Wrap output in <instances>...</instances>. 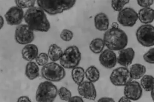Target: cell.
<instances>
[{
    "label": "cell",
    "mask_w": 154,
    "mask_h": 102,
    "mask_svg": "<svg viewBox=\"0 0 154 102\" xmlns=\"http://www.w3.org/2000/svg\"><path fill=\"white\" fill-rule=\"evenodd\" d=\"M24 20L33 31L47 32L50 29V23L45 12L39 7L28 9L25 13Z\"/></svg>",
    "instance_id": "obj_1"
},
{
    "label": "cell",
    "mask_w": 154,
    "mask_h": 102,
    "mask_svg": "<svg viewBox=\"0 0 154 102\" xmlns=\"http://www.w3.org/2000/svg\"><path fill=\"white\" fill-rule=\"evenodd\" d=\"M103 40L108 49L119 51L125 48L128 43V37L123 30L120 28H111L104 34Z\"/></svg>",
    "instance_id": "obj_2"
},
{
    "label": "cell",
    "mask_w": 154,
    "mask_h": 102,
    "mask_svg": "<svg viewBox=\"0 0 154 102\" xmlns=\"http://www.w3.org/2000/svg\"><path fill=\"white\" fill-rule=\"evenodd\" d=\"M76 1H37L38 7L51 16H54L70 10L75 4Z\"/></svg>",
    "instance_id": "obj_3"
},
{
    "label": "cell",
    "mask_w": 154,
    "mask_h": 102,
    "mask_svg": "<svg viewBox=\"0 0 154 102\" xmlns=\"http://www.w3.org/2000/svg\"><path fill=\"white\" fill-rule=\"evenodd\" d=\"M82 59V54L78 46H69L63 51L60 63L61 66L66 69H72L77 67Z\"/></svg>",
    "instance_id": "obj_4"
},
{
    "label": "cell",
    "mask_w": 154,
    "mask_h": 102,
    "mask_svg": "<svg viewBox=\"0 0 154 102\" xmlns=\"http://www.w3.org/2000/svg\"><path fill=\"white\" fill-rule=\"evenodd\" d=\"M57 87L48 81L39 84L36 89V100L37 102H53L57 97Z\"/></svg>",
    "instance_id": "obj_5"
},
{
    "label": "cell",
    "mask_w": 154,
    "mask_h": 102,
    "mask_svg": "<svg viewBox=\"0 0 154 102\" xmlns=\"http://www.w3.org/2000/svg\"><path fill=\"white\" fill-rule=\"evenodd\" d=\"M66 74L64 68L55 62L48 63L42 66L41 69L42 76L50 82L60 81L65 77Z\"/></svg>",
    "instance_id": "obj_6"
},
{
    "label": "cell",
    "mask_w": 154,
    "mask_h": 102,
    "mask_svg": "<svg viewBox=\"0 0 154 102\" xmlns=\"http://www.w3.org/2000/svg\"><path fill=\"white\" fill-rule=\"evenodd\" d=\"M136 36L142 46L146 47L154 46V26L151 24L141 25L137 30Z\"/></svg>",
    "instance_id": "obj_7"
},
{
    "label": "cell",
    "mask_w": 154,
    "mask_h": 102,
    "mask_svg": "<svg viewBox=\"0 0 154 102\" xmlns=\"http://www.w3.org/2000/svg\"><path fill=\"white\" fill-rule=\"evenodd\" d=\"M111 83L116 86H125L132 80L129 69L126 67H119L115 68L110 74Z\"/></svg>",
    "instance_id": "obj_8"
},
{
    "label": "cell",
    "mask_w": 154,
    "mask_h": 102,
    "mask_svg": "<svg viewBox=\"0 0 154 102\" xmlns=\"http://www.w3.org/2000/svg\"><path fill=\"white\" fill-rule=\"evenodd\" d=\"M15 40L21 45L30 44L34 40V32L27 24H20L15 30Z\"/></svg>",
    "instance_id": "obj_9"
},
{
    "label": "cell",
    "mask_w": 154,
    "mask_h": 102,
    "mask_svg": "<svg viewBox=\"0 0 154 102\" xmlns=\"http://www.w3.org/2000/svg\"><path fill=\"white\" fill-rule=\"evenodd\" d=\"M138 13L132 8H125L119 12L117 21L120 25L125 27H133L137 22Z\"/></svg>",
    "instance_id": "obj_10"
},
{
    "label": "cell",
    "mask_w": 154,
    "mask_h": 102,
    "mask_svg": "<svg viewBox=\"0 0 154 102\" xmlns=\"http://www.w3.org/2000/svg\"><path fill=\"white\" fill-rule=\"evenodd\" d=\"M24 11L17 6L11 7L5 14L7 24L11 26H19L24 19Z\"/></svg>",
    "instance_id": "obj_11"
},
{
    "label": "cell",
    "mask_w": 154,
    "mask_h": 102,
    "mask_svg": "<svg viewBox=\"0 0 154 102\" xmlns=\"http://www.w3.org/2000/svg\"><path fill=\"white\" fill-rule=\"evenodd\" d=\"M143 90L140 84L138 82L132 80L124 87L125 96L131 101H138L142 96Z\"/></svg>",
    "instance_id": "obj_12"
},
{
    "label": "cell",
    "mask_w": 154,
    "mask_h": 102,
    "mask_svg": "<svg viewBox=\"0 0 154 102\" xmlns=\"http://www.w3.org/2000/svg\"><path fill=\"white\" fill-rule=\"evenodd\" d=\"M79 95L89 101H94L97 97V92L94 83L88 80H84L78 85Z\"/></svg>",
    "instance_id": "obj_13"
},
{
    "label": "cell",
    "mask_w": 154,
    "mask_h": 102,
    "mask_svg": "<svg viewBox=\"0 0 154 102\" xmlns=\"http://www.w3.org/2000/svg\"><path fill=\"white\" fill-rule=\"evenodd\" d=\"M99 61L103 67L107 69L115 67L117 63V57L113 50L107 48L99 56Z\"/></svg>",
    "instance_id": "obj_14"
},
{
    "label": "cell",
    "mask_w": 154,
    "mask_h": 102,
    "mask_svg": "<svg viewBox=\"0 0 154 102\" xmlns=\"http://www.w3.org/2000/svg\"><path fill=\"white\" fill-rule=\"evenodd\" d=\"M135 51L133 48H125L119 52L117 63L122 67L127 68L131 64L134 59Z\"/></svg>",
    "instance_id": "obj_15"
},
{
    "label": "cell",
    "mask_w": 154,
    "mask_h": 102,
    "mask_svg": "<svg viewBox=\"0 0 154 102\" xmlns=\"http://www.w3.org/2000/svg\"><path fill=\"white\" fill-rule=\"evenodd\" d=\"M38 55V47L33 44H29L25 45L22 50V55L23 59L32 62L36 60Z\"/></svg>",
    "instance_id": "obj_16"
},
{
    "label": "cell",
    "mask_w": 154,
    "mask_h": 102,
    "mask_svg": "<svg viewBox=\"0 0 154 102\" xmlns=\"http://www.w3.org/2000/svg\"><path fill=\"white\" fill-rule=\"evenodd\" d=\"M94 25L95 28L99 31H107L110 24L109 19L107 15L100 13L96 15L94 18Z\"/></svg>",
    "instance_id": "obj_17"
},
{
    "label": "cell",
    "mask_w": 154,
    "mask_h": 102,
    "mask_svg": "<svg viewBox=\"0 0 154 102\" xmlns=\"http://www.w3.org/2000/svg\"><path fill=\"white\" fill-rule=\"evenodd\" d=\"M137 13L138 19L142 24H149L154 21V10L151 8H142Z\"/></svg>",
    "instance_id": "obj_18"
},
{
    "label": "cell",
    "mask_w": 154,
    "mask_h": 102,
    "mask_svg": "<svg viewBox=\"0 0 154 102\" xmlns=\"http://www.w3.org/2000/svg\"><path fill=\"white\" fill-rule=\"evenodd\" d=\"M146 69L143 65L135 63L131 66L130 74L132 80H137L141 79L145 74Z\"/></svg>",
    "instance_id": "obj_19"
},
{
    "label": "cell",
    "mask_w": 154,
    "mask_h": 102,
    "mask_svg": "<svg viewBox=\"0 0 154 102\" xmlns=\"http://www.w3.org/2000/svg\"><path fill=\"white\" fill-rule=\"evenodd\" d=\"M26 76L30 80L37 78L39 75V68L38 65L35 62H28L25 68Z\"/></svg>",
    "instance_id": "obj_20"
},
{
    "label": "cell",
    "mask_w": 154,
    "mask_h": 102,
    "mask_svg": "<svg viewBox=\"0 0 154 102\" xmlns=\"http://www.w3.org/2000/svg\"><path fill=\"white\" fill-rule=\"evenodd\" d=\"M62 48L55 43L51 44L48 50V57L53 62H55L60 60L63 54Z\"/></svg>",
    "instance_id": "obj_21"
},
{
    "label": "cell",
    "mask_w": 154,
    "mask_h": 102,
    "mask_svg": "<svg viewBox=\"0 0 154 102\" xmlns=\"http://www.w3.org/2000/svg\"><path fill=\"white\" fill-rule=\"evenodd\" d=\"M105 46V42L103 39L96 38L91 41L89 48L91 51L94 54H101L104 51Z\"/></svg>",
    "instance_id": "obj_22"
},
{
    "label": "cell",
    "mask_w": 154,
    "mask_h": 102,
    "mask_svg": "<svg viewBox=\"0 0 154 102\" xmlns=\"http://www.w3.org/2000/svg\"><path fill=\"white\" fill-rule=\"evenodd\" d=\"M71 76L74 82L79 85L84 81L85 71L83 67L77 66L72 69Z\"/></svg>",
    "instance_id": "obj_23"
},
{
    "label": "cell",
    "mask_w": 154,
    "mask_h": 102,
    "mask_svg": "<svg viewBox=\"0 0 154 102\" xmlns=\"http://www.w3.org/2000/svg\"><path fill=\"white\" fill-rule=\"evenodd\" d=\"M85 77L88 80L94 83L98 81L100 78V71L96 66H92L86 69Z\"/></svg>",
    "instance_id": "obj_24"
},
{
    "label": "cell",
    "mask_w": 154,
    "mask_h": 102,
    "mask_svg": "<svg viewBox=\"0 0 154 102\" xmlns=\"http://www.w3.org/2000/svg\"><path fill=\"white\" fill-rule=\"evenodd\" d=\"M140 85L143 89L146 92H151L154 88V77L146 74L141 79Z\"/></svg>",
    "instance_id": "obj_25"
},
{
    "label": "cell",
    "mask_w": 154,
    "mask_h": 102,
    "mask_svg": "<svg viewBox=\"0 0 154 102\" xmlns=\"http://www.w3.org/2000/svg\"><path fill=\"white\" fill-rule=\"evenodd\" d=\"M58 95L61 100L68 101L72 98V93L69 90L65 87H61L58 90Z\"/></svg>",
    "instance_id": "obj_26"
},
{
    "label": "cell",
    "mask_w": 154,
    "mask_h": 102,
    "mask_svg": "<svg viewBox=\"0 0 154 102\" xmlns=\"http://www.w3.org/2000/svg\"><path fill=\"white\" fill-rule=\"evenodd\" d=\"M129 2V1H112L111 3V7L114 11L119 12L124 9L125 6Z\"/></svg>",
    "instance_id": "obj_27"
},
{
    "label": "cell",
    "mask_w": 154,
    "mask_h": 102,
    "mask_svg": "<svg viewBox=\"0 0 154 102\" xmlns=\"http://www.w3.org/2000/svg\"><path fill=\"white\" fill-rule=\"evenodd\" d=\"M36 1H15L16 6L21 9H30L34 7Z\"/></svg>",
    "instance_id": "obj_28"
},
{
    "label": "cell",
    "mask_w": 154,
    "mask_h": 102,
    "mask_svg": "<svg viewBox=\"0 0 154 102\" xmlns=\"http://www.w3.org/2000/svg\"><path fill=\"white\" fill-rule=\"evenodd\" d=\"M48 54L46 53L42 52L38 54V56L36 57V64L39 66H43L47 64L48 61Z\"/></svg>",
    "instance_id": "obj_29"
},
{
    "label": "cell",
    "mask_w": 154,
    "mask_h": 102,
    "mask_svg": "<svg viewBox=\"0 0 154 102\" xmlns=\"http://www.w3.org/2000/svg\"><path fill=\"white\" fill-rule=\"evenodd\" d=\"M73 33L71 30L64 29L60 34V38L62 40L66 42L71 41L73 38Z\"/></svg>",
    "instance_id": "obj_30"
},
{
    "label": "cell",
    "mask_w": 154,
    "mask_h": 102,
    "mask_svg": "<svg viewBox=\"0 0 154 102\" xmlns=\"http://www.w3.org/2000/svg\"><path fill=\"white\" fill-rule=\"evenodd\" d=\"M144 60L149 64H154V48H151L144 54Z\"/></svg>",
    "instance_id": "obj_31"
},
{
    "label": "cell",
    "mask_w": 154,
    "mask_h": 102,
    "mask_svg": "<svg viewBox=\"0 0 154 102\" xmlns=\"http://www.w3.org/2000/svg\"><path fill=\"white\" fill-rule=\"evenodd\" d=\"M138 5L142 8L150 7L154 4V1L146 0V1H137Z\"/></svg>",
    "instance_id": "obj_32"
},
{
    "label": "cell",
    "mask_w": 154,
    "mask_h": 102,
    "mask_svg": "<svg viewBox=\"0 0 154 102\" xmlns=\"http://www.w3.org/2000/svg\"><path fill=\"white\" fill-rule=\"evenodd\" d=\"M68 102H85L83 98L80 96H75L72 97Z\"/></svg>",
    "instance_id": "obj_33"
},
{
    "label": "cell",
    "mask_w": 154,
    "mask_h": 102,
    "mask_svg": "<svg viewBox=\"0 0 154 102\" xmlns=\"http://www.w3.org/2000/svg\"><path fill=\"white\" fill-rule=\"evenodd\" d=\"M97 102H116L113 98L109 97H102L97 101Z\"/></svg>",
    "instance_id": "obj_34"
},
{
    "label": "cell",
    "mask_w": 154,
    "mask_h": 102,
    "mask_svg": "<svg viewBox=\"0 0 154 102\" xmlns=\"http://www.w3.org/2000/svg\"><path fill=\"white\" fill-rule=\"evenodd\" d=\"M17 102H32L29 97L26 96H23L18 98Z\"/></svg>",
    "instance_id": "obj_35"
},
{
    "label": "cell",
    "mask_w": 154,
    "mask_h": 102,
    "mask_svg": "<svg viewBox=\"0 0 154 102\" xmlns=\"http://www.w3.org/2000/svg\"><path fill=\"white\" fill-rule=\"evenodd\" d=\"M118 102H132L131 100L128 99V98L125 96L122 97L119 100Z\"/></svg>",
    "instance_id": "obj_36"
},
{
    "label": "cell",
    "mask_w": 154,
    "mask_h": 102,
    "mask_svg": "<svg viewBox=\"0 0 154 102\" xmlns=\"http://www.w3.org/2000/svg\"><path fill=\"white\" fill-rule=\"evenodd\" d=\"M0 23H1V29H2L4 25V19L2 16H0Z\"/></svg>",
    "instance_id": "obj_37"
},
{
    "label": "cell",
    "mask_w": 154,
    "mask_h": 102,
    "mask_svg": "<svg viewBox=\"0 0 154 102\" xmlns=\"http://www.w3.org/2000/svg\"><path fill=\"white\" fill-rule=\"evenodd\" d=\"M111 27L114 28H119V24L116 22H113L111 24Z\"/></svg>",
    "instance_id": "obj_38"
},
{
    "label": "cell",
    "mask_w": 154,
    "mask_h": 102,
    "mask_svg": "<svg viewBox=\"0 0 154 102\" xmlns=\"http://www.w3.org/2000/svg\"><path fill=\"white\" fill-rule=\"evenodd\" d=\"M151 98L153 101L154 102V88L152 90L151 92Z\"/></svg>",
    "instance_id": "obj_39"
}]
</instances>
